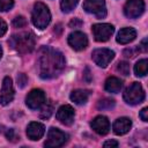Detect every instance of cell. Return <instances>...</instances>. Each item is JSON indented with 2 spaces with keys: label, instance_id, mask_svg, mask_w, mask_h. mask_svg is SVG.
<instances>
[{
  "label": "cell",
  "instance_id": "1",
  "mask_svg": "<svg viewBox=\"0 0 148 148\" xmlns=\"http://www.w3.org/2000/svg\"><path fill=\"white\" fill-rule=\"evenodd\" d=\"M65 67V59L61 52L44 46L40 50L38 59L39 75L42 79H53L58 76Z\"/></svg>",
  "mask_w": 148,
  "mask_h": 148
},
{
  "label": "cell",
  "instance_id": "2",
  "mask_svg": "<svg viewBox=\"0 0 148 148\" xmlns=\"http://www.w3.org/2000/svg\"><path fill=\"white\" fill-rule=\"evenodd\" d=\"M8 44L12 46V49L17 51L18 53L25 54L34 50L35 36L32 32H20V34L13 35L9 38Z\"/></svg>",
  "mask_w": 148,
  "mask_h": 148
},
{
  "label": "cell",
  "instance_id": "3",
  "mask_svg": "<svg viewBox=\"0 0 148 148\" xmlns=\"http://www.w3.org/2000/svg\"><path fill=\"white\" fill-rule=\"evenodd\" d=\"M31 18L35 27L39 29H45L51 21V14L46 5H44L43 2H36L34 5Z\"/></svg>",
  "mask_w": 148,
  "mask_h": 148
},
{
  "label": "cell",
  "instance_id": "4",
  "mask_svg": "<svg viewBox=\"0 0 148 148\" xmlns=\"http://www.w3.org/2000/svg\"><path fill=\"white\" fill-rule=\"evenodd\" d=\"M124 99L131 105L141 103L145 99V91L141 84L138 82H133L132 84H130L124 91Z\"/></svg>",
  "mask_w": 148,
  "mask_h": 148
},
{
  "label": "cell",
  "instance_id": "5",
  "mask_svg": "<svg viewBox=\"0 0 148 148\" xmlns=\"http://www.w3.org/2000/svg\"><path fill=\"white\" fill-rule=\"evenodd\" d=\"M83 9L87 13L95 15L97 18H103L106 16V8L104 0H84Z\"/></svg>",
  "mask_w": 148,
  "mask_h": 148
},
{
  "label": "cell",
  "instance_id": "6",
  "mask_svg": "<svg viewBox=\"0 0 148 148\" xmlns=\"http://www.w3.org/2000/svg\"><path fill=\"white\" fill-rule=\"evenodd\" d=\"M67 139H68V135L65 132L60 131L57 127H51L47 133V140L45 141V146L46 147H60L65 145Z\"/></svg>",
  "mask_w": 148,
  "mask_h": 148
},
{
  "label": "cell",
  "instance_id": "7",
  "mask_svg": "<svg viewBox=\"0 0 148 148\" xmlns=\"http://www.w3.org/2000/svg\"><path fill=\"white\" fill-rule=\"evenodd\" d=\"M91 31H92V35L97 42H106L111 37V35L113 34L114 28L112 24L97 23V24L92 25Z\"/></svg>",
  "mask_w": 148,
  "mask_h": 148
},
{
  "label": "cell",
  "instance_id": "8",
  "mask_svg": "<svg viewBox=\"0 0 148 148\" xmlns=\"http://www.w3.org/2000/svg\"><path fill=\"white\" fill-rule=\"evenodd\" d=\"M45 102H46V96L42 89H32L25 98V104L31 110L39 109L42 105L45 104Z\"/></svg>",
  "mask_w": 148,
  "mask_h": 148
},
{
  "label": "cell",
  "instance_id": "9",
  "mask_svg": "<svg viewBox=\"0 0 148 148\" xmlns=\"http://www.w3.org/2000/svg\"><path fill=\"white\" fill-rule=\"evenodd\" d=\"M145 12V2L143 0H128L125 3L124 13L130 18H136Z\"/></svg>",
  "mask_w": 148,
  "mask_h": 148
},
{
  "label": "cell",
  "instance_id": "10",
  "mask_svg": "<svg viewBox=\"0 0 148 148\" xmlns=\"http://www.w3.org/2000/svg\"><path fill=\"white\" fill-rule=\"evenodd\" d=\"M114 52L109 49H96L92 52V60L99 67H106L113 59Z\"/></svg>",
  "mask_w": 148,
  "mask_h": 148
},
{
  "label": "cell",
  "instance_id": "11",
  "mask_svg": "<svg viewBox=\"0 0 148 148\" xmlns=\"http://www.w3.org/2000/svg\"><path fill=\"white\" fill-rule=\"evenodd\" d=\"M14 98V88H13V81L9 76H6L2 81V87L0 91V104L7 105L9 104Z\"/></svg>",
  "mask_w": 148,
  "mask_h": 148
},
{
  "label": "cell",
  "instance_id": "12",
  "mask_svg": "<svg viewBox=\"0 0 148 148\" xmlns=\"http://www.w3.org/2000/svg\"><path fill=\"white\" fill-rule=\"evenodd\" d=\"M68 44L75 51H82L88 46V38L81 31H74L68 36Z\"/></svg>",
  "mask_w": 148,
  "mask_h": 148
},
{
  "label": "cell",
  "instance_id": "13",
  "mask_svg": "<svg viewBox=\"0 0 148 148\" xmlns=\"http://www.w3.org/2000/svg\"><path fill=\"white\" fill-rule=\"evenodd\" d=\"M57 119L64 124V125H71L74 121V109L71 105H62L58 109L57 114H56Z\"/></svg>",
  "mask_w": 148,
  "mask_h": 148
},
{
  "label": "cell",
  "instance_id": "14",
  "mask_svg": "<svg viewBox=\"0 0 148 148\" xmlns=\"http://www.w3.org/2000/svg\"><path fill=\"white\" fill-rule=\"evenodd\" d=\"M90 126L96 133L101 135H105L110 131V121L104 116H97L96 118H94L90 123Z\"/></svg>",
  "mask_w": 148,
  "mask_h": 148
},
{
  "label": "cell",
  "instance_id": "15",
  "mask_svg": "<svg viewBox=\"0 0 148 148\" xmlns=\"http://www.w3.org/2000/svg\"><path fill=\"white\" fill-rule=\"evenodd\" d=\"M45 133V127L43 124L37 123V121H32L28 125L27 127V135L30 140H39Z\"/></svg>",
  "mask_w": 148,
  "mask_h": 148
},
{
  "label": "cell",
  "instance_id": "16",
  "mask_svg": "<svg viewBox=\"0 0 148 148\" xmlns=\"http://www.w3.org/2000/svg\"><path fill=\"white\" fill-rule=\"evenodd\" d=\"M132 127V121L130 118H126V117H121V118H118L114 123H113V132L117 134V135H124L126 134Z\"/></svg>",
  "mask_w": 148,
  "mask_h": 148
},
{
  "label": "cell",
  "instance_id": "17",
  "mask_svg": "<svg viewBox=\"0 0 148 148\" xmlns=\"http://www.w3.org/2000/svg\"><path fill=\"white\" fill-rule=\"evenodd\" d=\"M136 37V31L133 28H124L118 32L117 42L119 44H128Z\"/></svg>",
  "mask_w": 148,
  "mask_h": 148
},
{
  "label": "cell",
  "instance_id": "18",
  "mask_svg": "<svg viewBox=\"0 0 148 148\" xmlns=\"http://www.w3.org/2000/svg\"><path fill=\"white\" fill-rule=\"evenodd\" d=\"M89 96H90V91L89 90H86V89H76V90L72 91L71 99L75 104H84V103H87Z\"/></svg>",
  "mask_w": 148,
  "mask_h": 148
},
{
  "label": "cell",
  "instance_id": "19",
  "mask_svg": "<svg viewBox=\"0 0 148 148\" xmlns=\"http://www.w3.org/2000/svg\"><path fill=\"white\" fill-rule=\"evenodd\" d=\"M123 87V81L116 76H110L106 81H105V90L109 92H119L120 89Z\"/></svg>",
  "mask_w": 148,
  "mask_h": 148
},
{
  "label": "cell",
  "instance_id": "20",
  "mask_svg": "<svg viewBox=\"0 0 148 148\" xmlns=\"http://www.w3.org/2000/svg\"><path fill=\"white\" fill-rule=\"evenodd\" d=\"M147 71H148V61H147V59L139 60L134 66V72H135V75H138V76H145L147 74Z\"/></svg>",
  "mask_w": 148,
  "mask_h": 148
},
{
  "label": "cell",
  "instance_id": "21",
  "mask_svg": "<svg viewBox=\"0 0 148 148\" xmlns=\"http://www.w3.org/2000/svg\"><path fill=\"white\" fill-rule=\"evenodd\" d=\"M114 105H116V102L111 98H103L97 102L98 110H111L112 108H114Z\"/></svg>",
  "mask_w": 148,
  "mask_h": 148
},
{
  "label": "cell",
  "instance_id": "22",
  "mask_svg": "<svg viewBox=\"0 0 148 148\" xmlns=\"http://www.w3.org/2000/svg\"><path fill=\"white\" fill-rule=\"evenodd\" d=\"M77 2H79V0H60V6H61L62 12L69 13L75 8Z\"/></svg>",
  "mask_w": 148,
  "mask_h": 148
},
{
  "label": "cell",
  "instance_id": "23",
  "mask_svg": "<svg viewBox=\"0 0 148 148\" xmlns=\"http://www.w3.org/2000/svg\"><path fill=\"white\" fill-rule=\"evenodd\" d=\"M52 112H53V105H52V103H46V104L43 106L39 117H40L42 119H49V118L51 117Z\"/></svg>",
  "mask_w": 148,
  "mask_h": 148
},
{
  "label": "cell",
  "instance_id": "24",
  "mask_svg": "<svg viewBox=\"0 0 148 148\" xmlns=\"http://www.w3.org/2000/svg\"><path fill=\"white\" fill-rule=\"evenodd\" d=\"M117 71L123 74V75H128L130 72H131V67H130V64L126 62V61H119L118 65H117Z\"/></svg>",
  "mask_w": 148,
  "mask_h": 148
},
{
  "label": "cell",
  "instance_id": "25",
  "mask_svg": "<svg viewBox=\"0 0 148 148\" xmlns=\"http://www.w3.org/2000/svg\"><path fill=\"white\" fill-rule=\"evenodd\" d=\"M27 25V20L24 16H16L14 20H13V27L14 28H22V27H25Z\"/></svg>",
  "mask_w": 148,
  "mask_h": 148
},
{
  "label": "cell",
  "instance_id": "26",
  "mask_svg": "<svg viewBox=\"0 0 148 148\" xmlns=\"http://www.w3.org/2000/svg\"><path fill=\"white\" fill-rule=\"evenodd\" d=\"M14 6V0H0V12H7Z\"/></svg>",
  "mask_w": 148,
  "mask_h": 148
},
{
  "label": "cell",
  "instance_id": "27",
  "mask_svg": "<svg viewBox=\"0 0 148 148\" xmlns=\"http://www.w3.org/2000/svg\"><path fill=\"white\" fill-rule=\"evenodd\" d=\"M16 82H17V86L20 88H24L27 82H28V77L24 73H20L17 76H16Z\"/></svg>",
  "mask_w": 148,
  "mask_h": 148
},
{
  "label": "cell",
  "instance_id": "28",
  "mask_svg": "<svg viewBox=\"0 0 148 148\" xmlns=\"http://www.w3.org/2000/svg\"><path fill=\"white\" fill-rule=\"evenodd\" d=\"M139 51H140V50H139V46H138V47H130V49L124 50L123 54H124V57H126V58H133V57L136 56V53H138Z\"/></svg>",
  "mask_w": 148,
  "mask_h": 148
},
{
  "label": "cell",
  "instance_id": "29",
  "mask_svg": "<svg viewBox=\"0 0 148 148\" xmlns=\"http://www.w3.org/2000/svg\"><path fill=\"white\" fill-rule=\"evenodd\" d=\"M5 134H6V138H7L9 141H13V142H15L17 139H20V138L16 135L14 128H8V130H6V131H5Z\"/></svg>",
  "mask_w": 148,
  "mask_h": 148
},
{
  "label": "cell",
  "instance_id": "30",
  "mask_svg": "<svg viewBox=\"0 0 148 148\" xmlns=\"http://www.w3.org/2000/svg\"><path fill=\"white\" fill-rule=\"evenodd\" d=\"M82 25V21L80 18H73L71 22H69V27L71 28H80Z\"/></svg>",
  "mask_w": 148,
  "mask_h": 148
},
{
  "label": "cell",
  "instance_id": "31",
  "mask_svg": "<svg viewBox=\"0 0 148 148\" xmlns=\"http://www.w3.org/2000/svg\"><path fill=\"white\" fill-rule=\"evenodd\" d=\"M6 31H7V24L2 18H0V37L3 36Z\"/></svg>",
  "mask_w": 148,
  "mask_h": 148
},
{
  "label": "cell",
  "instance_id": "32",
  "mask_svg": "<svg viewBox=\"0 0 148 148\" xmlns=\"http://www.w3.org/2000/svg\"><path fill=\"white\" fill-rule=\"evenodd\" d=\"M140 118H141L143 121H147V120H148V109H147V108H143V109L140 111Z\"/></svg>",
  "mask_w": 148,
  "mask_h": 148
},
{
  "label": "cell",
  "instance_id": "33",
  "mask_svg": "<svg viewBox=\"0 0 148 148\" xmlns=\"http://www.w3.org/2000/svg\"><path fill=\"white\" fill-rule=\"evenodd\" d=\"M83 79H84L87 82H90V81H91V75H90V71H89V68H88V67H86V69H84Z\"/></svg>",
  "mask_w": 148,
  "mask_h": 148
},
{
  "label": "cell",
  "instance_id": "34",
  "mask_svg": "<svg viewBox=\"0 0 148 148\" xmlns=\"http://www.w3.org/2000/svg\"><path fill=\"white\" fill-rule=\"evenodd\" d=\"M103 146L104 147H117L118 146V142L114 141V140H109V141H105Z\"/></svg>",
  "mask_w": 148,
  "mask_h": 148
},
{
  "label": "cell",
  "instance_id": "35",
  "mask_svg": "<svg viewBox=\"0 0 148 148\" xmlns=\"http://www.w3.org/2000/svg\"><path fill=\"white\" fill-rule=\"evenodd\" d=\"M146 44H147V38H145V39L141 42V44L139 45V50H141L142 52H146V51H147V45H146Z\"/></svg>",
  "mask_w": 148,
  "mask_h": 148
},
{
  "label": "cell",
  "instance_id": "36",
  "mask_svg": "<svg viewBox=\"0 0 148 148\" xmlns=\"http://www.w3.org/2000/svg\"><path fill=\"white\" fill-rule=\"evenodd\" d=\"M61 31H62V28H61V24H57L56 27H54V29H53V32L56 34V35H60L61 34Z\"/></svg>",
  "mask_w": 148,
  "mask_h": 148
},
{
  "label": "cell",
  "instance_id": "37",
  "mask_svg": "<svg viewBox=\"0 0 148 148\" xmlns=\"http://www.w3.org/2000/svg\"><path fill=\"white\" fill-rule=\"evenodd\" d=\"M3 128H5L3 126H0V133H3V132L6 131V130H3Z\"/></svg>",
  "mask_w": 148,
  "mask_h": 148
},
{
  "label": "cell",
  "instance_id": "38",
  "mask_svg": "<svg viewBox=\"0 0 148 148\" xmlns=\"http://www.w3.org/2000/svg\"><path fill=\"white\" fill-rule=\"evenodd\" d=\"M1 56H2V49H1V46H0V58H1Z\"/></svg>",
  "mask_w": 148,
  "mask_h": 148
}]
</instances>
